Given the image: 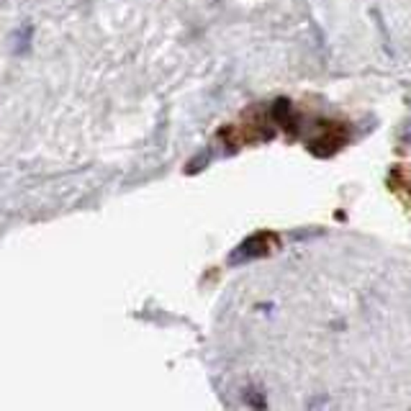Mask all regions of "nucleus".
Masks as SVG:
<instances>
[{
	"mask_svg": "<svg viewBox=\"0 0 411 411\" xmlns=\"http://www.w3.org/2000/svg\"><path fill=\"white\" fill-rule=\"evenodd\" d=\"M273 244H275V237H273L270 231H257V234L247 237L242 244H237V247L229 252L226 263L244 265V263H250V260H257V257H265L270 250H273Z\"/></svg>",
	"mask_w": 411,
	"mask_h": 411,
	"instance_id": "1",
	"label": "nucleus"
},
{
	"mask_svg": "<svg viewBox=\"0 0 411 411\" xmlns=\"http://www.w3.org/2000/svg\"><path fill=\"white\" fill-rule=\"evenodd\" d=\"M342 141L345 139H337L334 134H327V136H319V139L311 141L308 149H311V154H316V157H329V154H334L342 147Z\"/></svg>",
	"mask_w": 411,
	"mask_h": 411,
	"instance_id": "2",
	"label": "nucleus"
},
{
	"mask_svg": "<svg viewBox=\"0 0 411 411\" xmlns=\"http://www.w3.org/2000/svg\"><path fill=\"white\" fill-rule=\"evenodd\" d=\"M273 118H275L278 123H285L290 118V101L288 98H278L275 103H273Z\"/></svg>",
	"mask_w": 411,
	"mask_h": 411,
	"instance_id": "3",
	"label": "nucleus"
},
{
	"mask_svg": "<svg viewBox=\"0 0 411 411\" xmlns=\"http://www.w3.org/2000/svg\"><path fill=\"white\" fill-rule=\"evenodd\" d=\"M208 160H211V149H206V152H201L193 162H188V173H201Z\"/></svg>",
	"mask_w": 411,
	"mask_h": 411,
	"instance_id": "4",
	"label": "nucleus"
},
{
	"mask_svg": "<svg viewBox=\"0 0 411 411\" xmlns=\"http://www.w3.org/2000/svg\"><path fill=\"white\" fill-rule=\"evenodd\" d=\"M247 404L255 406V409H265V406H268V401H265V398H260V391L250 388V391H247Z\"/></svg>",
	"mask_w": 411,
	"mask_h": 411,
	"instance_id": "5",
	"label": "nucleus"
},
{
	"mask_svg": "<svg viewBox=\"0 0 411 411\" xmlns=\"http://www.w3.org/2000/svg\"><path fill=\"white\" fill-rule=\"evenodd\" d=\"M401 144H406V147H411V118L404 123V128H401Z\"/></svg>",
	"mask_w": 411,
	"mask_h": 411,
	"instance_id": "6",
	"label": "nucleus"
}]
</instances>
